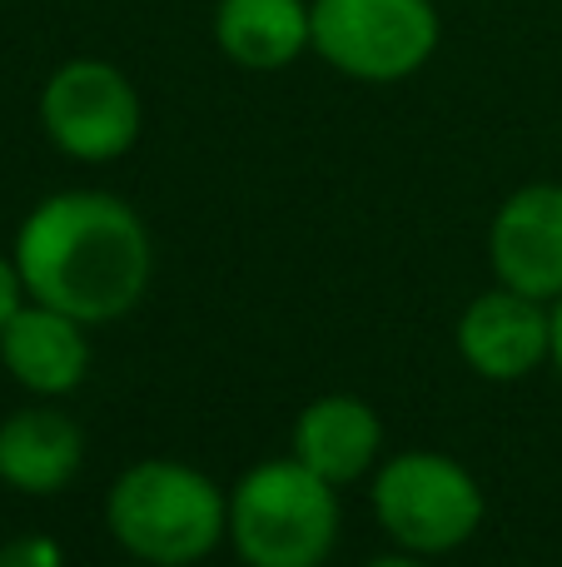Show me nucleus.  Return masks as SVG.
Returning <instances> with one entry per match:
<instances>
[{"instance_id": "f257e3e1", "label": "nucleus", "mask_w": 562, "mask_h": 567, "mask_svg": "<svg viewBox=\"0 0 562 567\" xmlns=\"http://www.w3.org/2000/svg\"><path fill=\"white\" fill-rule=\"evenodd\" d=\"M15 259L25 293L80 323H115L149 293L155 239L135 205L105 189L45 195L15 229Z\"/></svg>"}, {"instance_id": "ddd939ff", "label": "nucleus", "mask_w": 562, "mask_h": 567, "mask_svg": "<svg viewBox=\"0 0 562 567\" xmlns=\"http://www.w3.org/2000/svg\"><path fill=\"white\" fill-rule=\"evenodd\" d=\"M0 567H65V548L50 533H15L0 543Z\"/></svg>"}, {"instance_id": "6e6552de", "label": "nucleus", "mask_w": 562, "mask_h": 567, "mask_svg": "<svg viewBox=\"0 0 562 567\" xmlns=\"http://www.w3.org/2000/svg\"><path fill=\"white\" fill-rule=\"evenodd\" d=\"M493 279L528 299L553 303L562 293V185L538 179L498 205L488 225Z\"/></svg>"}, {"instance_id": "f8f14e48", "label": "nucleus", "mask_w": 562, "mask_h": 567, "mask_svg": "<svg viewBox=\"0 0 562 567\" xmlns=\"http://www.w3.org/2000/svg\"><path fill=\"white\" fill-rule=\"evenodd\" d=\"M215 45L229 65L249 75L289 70L314 50V10L309 0H215Z\"/></svg>"}, {"instance_id": "423d86ee", "label": "nucleus", "mask_w": 562, "mask_h": 567, "mask_svg": "<svg viewBox=\"0 0 562 567\" xmlns=\"http://www.w3.org/2000/svg\"><path fill=\"white\" fill-rule=\"evenodd\" d=\"M40 130L75 165H115L139 145L145 105L119 65L75 55L40 85Z\"/></svg>"}, {"instance_id": "20e7f679", "label": "nucleus", "mask_w": 562, "mask_h": 567, "mask_svg": "<svg viewBox=\"0 0 562 567\" xmlns=\"http://www.w3.org/2000/svg\"><path fill=\"white\" fill-rule=\"evenodd\" d=\"M374 518L394 548L418 553V558H448L483 528V483L438 449H404L374 468Z\"/></svg>"}, {"instance_id": "f03ea898", "label": "nucleus", "mask_w": 562, "mask_h": 567, "mask_svg": "<svg viewBox=\"0 0 562 567\" xmlns=\"http://www.w3.org/2000/svg\"><path fill=\"white\" fill-rule=\"evenodd\" d=\"M105 533L139 567H195L229 543V493L185 458H135L105 493Z\"/></svg>"}, {"instance_id": "0eeeda50", "label": "nucleus", "mask_w": 562, "mask_h": 567, "mask_svg": "<svg viewBox=\"0 0 562 567\" xmlns=\"http://www.w3.org/2000/svg\"><path fill=\"white\" fill-rule=\"evenodd\" d=\"M458 359L488 383H518L553 359V303L493 284L473 293L454 323Z\"/></svg>"}, {"instance_id": "39448f33", "label": "nucleus", "mask_w": 562, "mask_h": 567, "mask_svg": "<svg viewBox=\"0 0 562 567\" xmlns=\"http://www.w3.org/2000/svg\"><path fill=\"white\" fill-rule=\"evenodd\" d=\"M309 10L314 55L358 85L414 80L444 40L434 0H309Z\"/></svg>"}, {"instance_id": "dca6fc26", "label": "nucleus", "mask_w": 562, "mask_h": 567, "mask_svg": "<svg viewBox=\"0 0 562 567\" xmlns=\"http://www.w3.org/2000/svg\"><path fill=\"white\" fill-rule=\"evenodd\" d=\"M558 369V379H562V293L553 299V359H548Z\"/></svg>"}, {"instance_id": "4468645a", "label": "nucleus", "mask_w": 562, "mask_h": 567, "mask_svg": "<svg viewBox=\"0 0 562 567\" xmlns=\"http://www.w3.org/2000/svg\"><path fill=\"white\" fill-rule=\"evenodd\" d=\"M30 293H25V279H20V269H15V259L10 255H0V329L10 323V313L25 303Z\"/></svg>"}, {"instance_id": "9d476101", "label": "nucleus", "mask_w": 562, "mask_h": 567, "mask_svg": "<svg viewBox=\"0 0 562 567\" xmlns=\"http://www.w3.org/2000/svg\"><path fill=\"white\" fill-rule=\"evenodd\" d=\"M289 453L324 483L348 488L384 463V419L374 403L354 399V393H319L314 403L299 409Z\"/></svg>"}, {"instance_id": "7ed1b4c3", "label": "nucleus", "mask_w": 562, "mask_h": 567, "mask_svg": "<svg viewBox=\"0 0 562 567\" xmlns=\"http://www.w3.org/2000/svg\"><path fill=\"white\" fill-rule=\"evenodd\" d=\"M339 488L289 453L229 488V548L244 567H324L339 548Z\"/></svg>"}, {"instance_id": "1a4fd4ad", "label": "nucleus", "mask_w": 562, "mask_h": 567, "mask_svg": "<svg viewBox=\"0 0 562 567\" xmlns=\"http://www.w3.org/2000/svg\"><path fill=\"white\" fill-rule=\"evenodd\" d=\"M90 323L25 299L0 329V369L30 393V399H70L90 373Z\"/></svg>"}, {"instance_id": "9b49d317", "label": "nucleus", "mask_w": 562, "mask_h": 567, "mask_svg": "<svg viewBox=\"0 0 562 567\" xmlns=\"http://www.w3.org/2000/svg\"><path fill=\"white\" fill-rule=\"evenodd\" d=\"M85 463V433L55 399H35L0 419V483L25 498H50L75 483Z\"/></svg>"}, {"instance_id": "2eb2a0df", "label": "nucleus", "mask_w": 562, "mask_h": 567, "mask_svg": "<svg viewBox=\"0 0 562 567\" xmlns=\"http://www.w3.org/2000/svg\"><path fill=\"white\" fill-rule=\"evenodd\" d=\"M364 567H428V558H418V553L394 548V553H384V558H374V563H364Z\"/></svg>"}]
</instances>
